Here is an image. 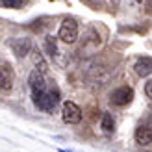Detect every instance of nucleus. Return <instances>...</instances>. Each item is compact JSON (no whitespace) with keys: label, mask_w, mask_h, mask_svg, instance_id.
<instances>
[{"label":"nucleus","mask_w":152,"mask_h":152,"mask_svg":"<svg viewBox=\"0 0 152 152\" xmlns=\"http://www.w3.org/2000/svg\"><path fill=\"white\" fill-rule=\"evenodd\" d=\"M32 98H34V104L39 110H43V111H54V108L59 102V89L56 86H52V87H47L39 95H32Z\"/></svg>","instance_id":"1"},{"label":"nucleus","mask_w":152,"mask_h":152,"mask_svg":"<svg viewBox=\"0 0 152 152\" xmlns=\"http://www.w3.org/2000/svg\"><path fill=\"white\" fill-rule=\"evenodd\" d=\"M58 37L63 43H74L76 39H78V22H76V19H72V17L65 19L61 22V26H59Z\"/></svg>","instance_id":"2"},{"label":"nucleus","mask_w":152,"mask_h":152,"mask_svg":"<svg viewBox=\"0 0 152 152\" xmlns=\"http://www.w3.org/2000/svg\"><path fill=\"white\" fill-rule=\"evenodd\" d=\"M61 117L67 124H78L82 121V110L74 102H65L61 110Z\"/></svg>","instance_id":"3"},{"label":"nucleus","mask_w":152,"mask_h":152,"mask_svg":"<svg viewBox=\"0 0 152 152\" xmlns=\"http://www.w3.org/2000/svg\"><path fill=\"white\" fill-rule=\"evenodd\" d=\"M132 98H134V89L128 86H123L111 93V104L113 106H126L132 102Z\"/></svg>","instance_id":"4"},{"label":"nucleus","mask_w":152,"mask_h":152,"mask_svg":"<svg viewBox=\"0 0 152 152\" xmlns=\"http://www.w3.org/2000/svg\"><path fill=\"white\" fill-rule=\"evenodd\" d=\"M13 69L7 61H0V89L2 91H10L13 87Z\"/></svg>","instance_id":"5"},{"label":"nucleus","mask_w":152,"mask_h":152,"mask_svg":"<svg viewBox=\"0 0 152 152\" xmlns=\"http://www.w3.org/2000/svg\"><path fill=\"white\" fill-rule=\"evenodd\" d=\"M10 45V48L13 50V54L17 58H24L30 54V50H32V43L30 39H20V37H15V39H10L7 41Z\"/></svg>","instance_id":"6"},{"label":"nucleus","mask_w":152,"mask_h":152,"mask_svg":"<svg viewBox=\"0 0 152 152\" xmlns=\"http://www.w3.org/2000/svg\"><path fill=\"white\" fill-rule=\"evenodd\" d=\"M30 89H32V95H39V93H43L45 89H47L48 86H47V82H45V78H43V74L39 72V71H34L32 74H30Z\"/></svg>","instance_id":"7"},{"label":"nucleus","mask_w":152,"mask_h":152,"mask_svg":"<svg viewBox=\"0 0 152 152\" xmlns=\"http://www.w3.org/2000/svg\"><path fill=\"white\" fill-rule=\"evenodd\" d=\"M134 69H135V72H137V76H143V78L148 76V74H152V58H148V56L139 58L137 61H135Z\"/></svg>","instance_id":"8"},{"label":"nucleus","mask_w":152,"mask_h":152,"mask_svg":"<svg viewBox=\"0 0 152 152\" xmlns=\"http://www.w3.org/2000/svg\"><path fill=\"white\" fill-rule=\"evenodd\" d=\"M135 141L143 147H148L152 143V130L147 126H139L137 130H135Z\"/></svg>","instance_id":"9"},{"label":"nucleus","mask_w":152,"mask_h":152,"mask_svg":"<svg viewBox=\"0 0 152 152\" xmlns=\"http://www.w3.org/2000/svg\"><path fill=\"white\" fill-rule=\"evenodd\" d=\"M100 126H102V130L104 132H113V128H115V123H113V117H111V113H104L102 115V121H100Z\"/></svg>","instance_id":"10"},{"label":"nucleus","mask_w":152,"mask_h":152,"mask_svg":"<svg viewBox=\"0 0 152 152\" xmlns=\"http://www.w3.org/2000/svg\"><path fill=\"white\" fill-rule=\"evenodd\" d=\"M45 50H47V54H50L52 58L56 56V52H58V45H56V37H52L48 35L47 39H45Z\"/></svg>","instance_id":"11"},{"label":"nucleus","mask_w":152,"mask_h":152,"mask_svg":"<svg viewBox=\"0 0 152 152\" xmlns=\"http://www.w3.org/2000/svg\"><path fill=\"white\" fill-rule=\"evenodd\" d=\"M0 4L4 7H11V10H19L24 4H28V0H0Z\"/></svg>","instance_id":"12"},{"label":"nucleus","mask_w":152,"mask_h":152,"mask_svg":"<svg viewBox=\"0 0 152 152\" xmlns=\"http://www.w3.org/2000/svg\"><path fill=\"white\" fill-rule=\"evenodd\" d=\"M34 63H35L37 71H39L41 74L47 72V63H45V59H43V56L39 54V52H37V54H34Z\"/></svg>","instance_id":"13"},{"label":"nucleus","mask_w":152,"mask_h":152,"mask_svg":"<svg viewBox=\"0 0 152 152\" xmlns=\"http://www.w3.org/2000/svg\"><path fill=\"white\" fill-rule=\"evenodd\" d=\"M145 95L152 100V80H148V82L145 83Z\"/></svg>","instance_id":"14"},{"label":"nucleus","mask_w":152,"mask_h":152,"mask_svg":"<svg viewBox=\"0 0 152 152\" xmlns=\"http://www.w3.org/2000/svg\"><path fill=\"white\" fill-rule=\"evenodd\" d=\"M145 2H147V11L152 13V0H145Z\"/></svg>","instance_id":"15"},{"label":"nucleus","mask_w":152,"mask_h":152,"mask_svg":"<svg viewBox=\"0 0 152 152\" xmlns=\"http://www.w3.org/2000/svg\"><path fill=\"white\" fill-rule=\"evenodd\" d=\"M59 152H72V150H65V148H61V150H59Z\"/></svg>","instance_id":"16"},{"label":"nucleus","mask_w":152,"mask_h":152,"mask_svg":"<svg viewBox=\"0 0 152 152\" xmlns=\"http://www.w3.org/2000/svg\"><path fill=\"white\" fill-rule=\"evenodd\" d=\"M134 2H143V0H134Z\"/></svg>","instance_id":"17"}]
</instances>
